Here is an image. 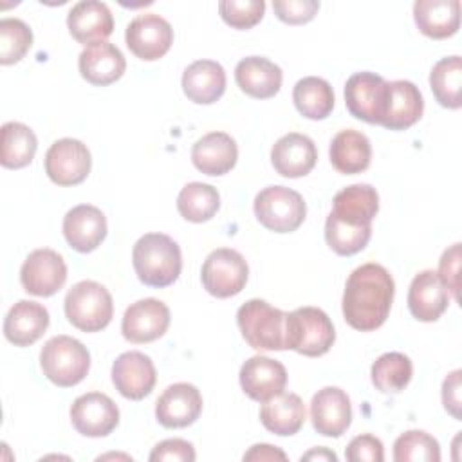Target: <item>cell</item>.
Listing matches in <instances>:
<instances>
[{"instance_id": "obj_39", "label": "cell", "mask_w": 462, "mask_h": 462, "mask_svg": "<svg viewBox=\"0 0 462 462\" xmlns=\"http://www.w3.org/2000/svg\"><path fill=\"white\" fill-rule=\"evenodd\" d=\"M395 462H439V442L422 430H410L399 435L393 442Z\"/></svg>"}, {"instance_id": "obj_23", "label": "cell", "mask_w": 462, "mask_h": 462, "mask_svg": "<svg viewBox=\"0 0 462 462\" xmlns=\"http://www.w3.org/2000/svg\"><path fill=\"white\" fill-rule=\"evenodd\" d=\"M449 305V294L439 274L431 269L420 271L410 283L408 309L419 321H437Z\"/></svg>"}, {"instance_id": "obj_18", "label": "cell", "mask_w": 462, "mask_h": 462, "mask_svg": "<svg viewBox=\"0 0 462 462\" xmlns=\"http://www.w3.org/2000/svg\"><path fill=\"white\" fill-rule=\"evenodd\" d=\"M202 411V395L189 383L170 384L155 402V417L164 428L191 426Z\"/></svg>"}, {"instance_id": "obj_31", "label": "cell", "mask_w": 462, "mask_h": 462, "mask_svg": "<svg viewBox=\"0 0 462 462\" xmlns=\"http://www.w3.org/2000/svg\"><path fill=\"white\" fill-rule=\"evenodd\" d=\"M260 420L271 433L291 437L298 433L305 422V404L300 395L282 392L280 395L262 402Z\"/></svg>"}, {"instance_id": "obj_11", "label": "cell", "mask_w": 462, "mask_h": 462, "mask_svg": "<svg viewBox=\"0 0 462 462\" xmlns=\"http://www.w3.org/2000/svg\"><path fill=\"white\" fill-rule=\"evenodd\" d=\"M128 49L144 61L162 58L173 43V29L168 20L155 13L135 16L125 32Z\"/></svg>"}, {"instance_id": "obj_22", "label": "cell", "mask_w": 462, "mask_h": 462, "mask_svg": "<svg viewBox=\"0 0 462 462\" xmlns=\"http://www.w3.org/2000/svg\"><path fill=\"white\" fill-rule=\"evenodd\" d=\"M67 27L72 38L87 47L105 42L114 31V16L106 4L85 0L72 5L67 14Z\"/></svg>"}, {"instance_id": "obj_38", "label": "cell", "mask_w": 462, "mask_h": 462, "mask_svg": "<svg viewBox=\"0 0 462 462\" xmlns=\"http://www.w3.org/2000/svg\"><path fill=\"white\" fill-rule=\"evenodd\" d=\"M372 236V226H348L328 213L325 222V240L339 256H352L363 251Z\"/></svg>"}, {"instance_id": "obj_7", "label": "cell", "mask_w": 462, "mask_h": 462, "mask_svg": "<svg viewBox=\"0 0 462 462\" xmlns=\"http://www.w3.org/2000/svg\"><path fill=\"white\" fill-rule=\"evenodd\" d=\"M258 222L274 233L296 231L307 215L303 197L285 186H267L256 197L253 204Z\"/></svg>"}, {"instance_id": "obj_21", "label": "cell", "mask_w": 462, "mask_h": 462, "mask_svg": "<svg viewBox=\"0 0 462 462\" xmlns=\"http://www.w3.org/2000/svg\"><path fill=\"white\" fill-rule=\"evenodd\" d=\"M424 112L420 90L408 79L388 81L386 103L381 126L388 130H406L413 126Z\"/></svg>"}, {"instance_id": "obj_47", "label": "cell", "mask_w": 462, "mask_h": 462, "mask_svg": "<svg viewBox=\"0 0 462 462\" xmlns=\"http://www.w3.org/2000/svg\"><path fill=\"white\" fill-rule=\"evenodd\" d=\"M244 460H287V455L276 448V446H271V444H254L249 448V451L244 455Z\"/></svg>"}, {"instance_id": "obj_36", "label": "cell", "mask_w": 462, "mask_h": 462, "mask_svg": "<svg viewBox=\"0 0 462 462\" xmlns=\"http://www.w3.org/2000/svg\"><path fill=\"white\" fill-rule=\"evenodd\" d=\"M413 375V365L401 352H386L379 356L370 370L372 384L383 393L402 392Z\"/></svg>"}, {"instance_id": "obj_26", "label": "cell", "mask_w": 462, "mask_h": 462, "mask_svg": "<svg viewBox=\"0 0 462 462\" xmlns=\"http://www.w3.org/2000/svg\"><path fill=\"white\" fill-rule=\"evenodd\" d=\"M49 327V312L42 303L20 300L4 319V336L16 346H29L38 341Z\"/></svg>"}, {"instance_id": "obj_30", "label": "cell", "mask_w": 462, "mask_h": 462, "mask_svg": "<svg viewBox=\"0 0 462 462\" xmlns=\"http://www.w3.org/2000/svg\"><path fill=\"white\" fill-rule=\"evenodd\" d=\"M413 20L424 36L433 40L449 38L460 27V2L417 0L413 4Z\"/></svg>"}, {"instance_id": "obj_12", "label": "cell", "mask_w": 462, "mask_h": 462, "mask_svg": "<svg viewBox=\"0 0 462 462\" xmlns=\"http://www.w3.org/2000/svg\"><path fill=\"white\" fill-rule=\"evenodd\" d=\"M20 282L29 294L52 296L67 282V265L52 249H34L29 253L20 269Z\"/></svg>"}, {"instance_id": "obj_37", "label": "cell", "mask_w": 462, "mask_h": 462, "mask_svg": "<svg viewBox=\"0 0 462 462\" xmlns=\"http://www.w3.org/2000/svg\"><path fill=\"white\" fill-rule=\"evenodd\" d=\"M430 87L435 99L446 108H460L462 88V60L460 56H448L439 60L430 72Z\"/></svg>"}, {"instance_id": "obj_17", "label": "cell", "mask_w": 462, "mask_h": 462, "mask_svg": "<svg viewBox=\"0 0 462 462\" xmlns=\"http://www.w3.org/2000/svg\"><path fill=\"white\" fill-rule=\"evenodd\" d=\"M314 430L323 437H341L352 422V404L345 390L325 386L310 401Z\"/></svg>"}, {"instance_id": "obj_3", "label": "cell", "mask_w": 462, "mask_h": 462, "mask_svg": "<svg viewBox=\"0 0 462 462\" xmlns=\"http://www.w3.org/2000/svg\"><path fill=\"white\" fill-rule=\"evenodd\" d=\"M242 337L254 350L287 348V312L269 305L265 300H249L236 312Z\"/></svg>"}, {"instance_id": "obj_43", "label": "cell", "mask_w": 462, "mask_h": 462, "mask_svg": "<svg viewBox=\"0 0 462 462\" xmlns=\"http://www.w3.org/2000/svg\"><path fill=\"white\" fill-rule=\"evenodd\" d=\"M345 458L348 462H383L384 460L383 442L370 433L357 435L348 442L345 449Z\"/></svg>"}, {"instance_id": "obj_2", "label": "cell", "mask_w": 462, "mask_h": 462, "mask_svg": "<svg viewBox=\"0 0 462 462\" xmlns=\"http://www.w3.org/2000/svg\"><path fill=\"white\" fill-rule=\"evenodd\" d=\"M132 263L137 278L148 287H168L182 271L179 244L162 233L143 235L132 251Z\"/></svg>"}, {"instance_id": "obj_6", "label": "cell", "mask_w": 462, "mask_h": 462, "mask_svg": "<svg viewBox=\"0 0 462 462\" xmlns=\"http://www.w3.org/2000/svg\"><path fill=\"white\" fill-rule=\"evenodd\" d=\"M336 341V330L318 307H300L287 312V348L307 357H318L330 350Z\"/></svg>"}, {"instance_id": "obj_4", "label": "cell", "mask_w": 462, "mask_h": 462, "mask_svg": "<svg viewBox=\"0 0 462 462\" xmlns=\"http://www.w3.org/2000/svg\"><path fill=\"white\" fill-rule=\"evenodd\" d=\"M43 375L56 386L69 388L81 383L90 370V354L81 341L70 336L51 337L40 352Z\"/></svg>"}, {"instance_id": "obj_44", "label": "cell", "mask_w": 462, "mask_h": 462, "mask_svg": "<svg viewBox=\"0 0 462 462\" xmlns=\"http://www.w3.org/2000/svg\"><path fill=\"white\" fill-rule=\"evenodd\" d=\"M458 273H460V244H453L449 249H446L439 262V278L444 283V287L453 294L455 301H458Z\"/></svg>"}, {"instance_id": "obj_25", "label": "cell", "mask_w": 462, "mask_h": 462, "mask_svg": "<svg viewBox=\"0 0 462 462\" xmlns=\"http://www.w3.org/2000/svg\"><path fill=\"white\" fill-rule=\"evenodd\" d=\"M78 67L83 79L97 87H106L125 74L126 61L114 43L99 42L81 51Z\"/></svg>"}, {"instance_id": "obj_20", "label": "cell", "mask_w": 462, "mask_h": 462, "mask_svg": "<svg viewBox=\"0 0 462 462\" xmlns=\"http://www.w3.org/2000/svg\"><path fill=\"white\" fill-rule=\"evenodd\" d=\"M318 161V150L309 135L291 132L282 135L271 150V162L282 177L298 179L312 171Z\"/></svg>"}, {"instance_id": "obj_14", "label": "cell", "mask_w": 462, "mask_h": 462, "mask_svg": "<svg viewBox=\"0 0 462 462\" xmlns=\"http://www.w3.org/2000/svg\"><path fill=\"white\" fill-rule=\"evenodd\" d=\"M170 327V309L155 298L132 303L123 316L121 332L130 343H152L164 336Z\"/></svg>"}, {"instance_id": "obj_8", "label": "cell", "mask_w": 462, "mask_h": 462, "mask_svg": "<svg viewBox=\"0 0 462 462\" xmlns=\"http://www.w3.org/2000/svg\"><path fill=\"white\" fill-rule=\"evenodd\" d=\"M249 267L245 258L229 247L211 251L200 271L204 289L215 298H231L242 292L247 283Z\"/></svg>"}, {"instance_id": "obj_19", "label": "cell", "mask_w": 462, "mask_h": 462, "mask_svg": "<svg viewBox=\"0 0 462 462\" xmlns=\"http://www.w3.org/2000/svg\"><path fill=\"white\" fill-rule=\"evenodd\" d=\"M63 235L67 244L78 253H90L101 245L106 236V218L92 204H79L63 217Z\"/></svg>"}, {"instance_id": "obj_46", "label": "cell", "mask_w": 462, "mask_h": 462, "mask_svg": "<svg viewBox=\"0 0 462 462\" xmlns=\"http://www.w3.org/2000/svg\"><path fill=\"white\" fill-rule=\"evenodd\" d=\"M460 375L462 370H453L442 383V404L449 415H453L457 420L462 419L460 413Z\"/></svg>"}, {"instance_id": "obj_35", "label": "cell", "mask_w": 462, "mask_h": 462, "mask_svg": "<svg viewBox=\"0 0 462 462\" xmlns=\"http://www.w3.org/2000/svg\"><path fill=\"white\" fill-rule=\"evenodd\" d=\"M220 208V195L217 188L204 182L186 184L177 197V209L188 222H208Z\"/></svg>"}, {"instance_id": "obj_16", "label": "cell", "mask_w": 462, "mask_h": 462, "mask_svg": "<svg viewBox=\"0 0 462 462\" xmlns=\"http://www.w3.org/2000/svg\"><path fill=\"white\" fill-rule=\"evenodd\" d=\"M238 379L244 393L249 399L256 402H265L285 390L287 370L276 359L265 356H253L242 365Z\"/></svg>"}, {"instance_id": "obj_27", "label": "cell", "mask_w": 462, "mask_h": 462, "mask_svg": "<svg viewBox=\"0 0 462 462\" xmlns=\"http://www.w3.org/2000/svg\"><path fill=\"white\" fill-rule=\"evenodd\" d=\"M282 69L263 56H247L236 63L235 81L240 90L254 99H267L282 87Z\"/></svg>"}, {"instance_id": "obj_32", "label": "cell", "mask_w": 462, "mask_h": 462, "mask_svg": "<svg viewBox=\"0 0 462 462\" xmlns=\"http://www.w3.org/2000/svg\"><path fill=\"white\" fill-rule=\"evenodd\" d=\"M328 157L332 166L343 175H356L370 166L372 146L370 139L357 130H341L334 135Z\"/></svg>"}, {"instance_id": "obj_13", "label": "cell", "mask_w": 462, "mask_h": 462, "mask_svg": "<svg viewBox=\"0 0 462 462\" xmlns=\"http://www.w3.org/2000/svg\"><path fill=\"white\" fill-rule=\"evenodd\" d=\"M70 422L83 437H106L119 424V408L108 395L88 392L72 402Z\"/></svg>"}, {"instance_id": "obj_10", "label": "cell", "mask_w": 462, "mask_h": 462, "mask_svg": "<svg viewBox=\"0 0 462 462\" xmlns=\"http://www.w3.org/2000/svg\"><path fill=\"white\" fill-rule=\"evenodd\" d=\"M384 78L375 72H356L345 83V105L348 112L365 123L381 125L386 103Z\"/></svg>"}, {"instance_id": "obj_45", "label": "cell", "mask_w": 462, "mask_h": 462, "mask_svg": "<svg viewBox=\"0 0 462 462\" xmlns=\"http://www.w3.org/2000/svg\"><path fill=\"white\" fill-rule=\"evenodd\" d=\"M152 462H162V460H173V462H193L195 460V449L188 440L182 439H166L159 442L150 457Z\"/></svg>"}, {"instance_id": "obj_42", "label": "cell", "mask_w": 462, "mask_h": 462, "mask_svg": "<svg viewBox=\"0 0 462 462\" xmlns=\"http://www.w3.org/2000/svg\"><path fill=\"white\" fill-rule=\"evenodd\" d=\"M273 9L276 16L289 25H301L310 22L319 11L316 0H274Z\"/></svg>"}, {"instance_id": "obj_41", "label": "cell", "mask_w": 462, "mask_h": 462, "mask_svg": "<svg viewBox=\"0 0 462 462\" xmlns=\"http://www.w3.org/2000/svg\"><path fill=\"white\" fill-rule=\"evenodd\" d=\"M218 11L222 20L235 29H251L254 27L263 13V0H222L218 2Z\"/></svg>"}, {"instance_id": "obj_5", "label": "cell", "mask_w": 462, "mask_h": 462, "mask_svg": "<svg viewBox=\"0 0 462 462\" xmlns=\"http://www.w3.org/2000/svg\"><path fill=\"white\" fill-rule=\"evenodd\" d=\"M65 316L83 332H99L112 321V296L106 287L97 282H78L65 296Z\"/></svg>"}, {"instance_id": "obj_40", "label": "cell", "mask_w": 462, "mask_h": 462, "mask_svg": "<svg viewBox=\"0 0 462 462\" xmlns=\"http://www.w3.org/2000/svg\"><path fill=\"white\" fill-rule=\"evenodd\" d=\"M32 45V31L20 18L0 20V63H18Z\"/></svg>"}, {"instance_id": "obj_15", "label": "cell", "mask_w": 462, "mask_h": 462, "mask_svg": "<svg viewBox=\"0 0 462 462\" xmlns=\"http://www.w3.org/2000/svg\"><path fill=\"white\" fill-rule=\"evenodd\" d=\"M155 381L153 361L143 352H123L112 365V383L116 390L130 401L144 399L153 390Z\"/></svg>"}, {"instance_id": "obj_28", "label": "cell", "mask_w": 462, "mask_h": 462, "mask_svg": "<svg viewBox=\"0 0 462 462\" xmlns=\"http://www.w3.org/2000/svg\"><path fill=\"white\" fill-rule=\"evenodd\" d=\"M182 90L197 105L218 101L226 90V72L218 61L197 60L182 72Z\"/></svg>"}, {"instance_id": "obj_29", "label": "cell", "mask_w": 462, "mask_h": 462, "mask_svg": "<svg viewBox=\"0 0 462 462\" xmlns=\"http://www.w3.org/2000/svg\"><path fill=\"white\" fill-rule=\"evenodd\" d=\"M379 211V195L370 184H352L334 195L330 215L348 226H372Z\"/></svg>"}, {"instance_id": "obj_33", "label": "cell", "mask_w": 462, "mask_h": 462, "mask_svg": "<svg viewBox=\"0 0 462 462\" xmlns=\"http://www.w3.org/2000/svg\"><path fill=\"white\" fill-rule=\"evenodd\" d=\"M296 110L307 119H325L334 108V90L330 83L318 76L301 78L292 88Z\"/></svg>"}, {"instance_id": "obj_1", "label": "cell", "mask_w": 462, "mask_h": 462, "mask_svg": "<svg viewBox=\"0 0 462 462\" xmlns=\"http://www.w3.org/2000/svg\"><path fill=\"white\" fill-rule=\"evenodd\" d=\"M395 283L392 274L379 263H363L354 269L345 283V321L361 332L379 328L392 309Z\"/></svg>"}, {"instance_id": "obj_34", "label": "cell", "mask_w": 462, "mask_h": 462, "mask_svg": "<svg viewBox=\"0 0 462 462\" xmlns=\"http://www.w3.org/2000/svg\"><path fill=\"white\" fill-rule=\"evenodd\" d=\"M2 153L0 162L4 168L20 170L32 162L38 150V139L34 132L18 121L2 125Z\"/></svg>"}, {"instance_id": "obj_48", "label": "cell", "mask_w": 462, "mask_h": 462, "mask_svg": "<svg viewBox=\"0 0 462 462\" xmlns=\"http://www.w3.org/2000/svg\"><path fill=\"white\" fill-rule=\"evenodd\" d=\"M301 460H332V462H336L337 457L334 451H330L327 448H314L309 453L301 455Z\"/></svg>"}, {"instance_id": "obj_24", "label": "cell", "mask_w": 462, "mask_h": 462, "mask_svg": "<svg viewBox=\"0 0 462 462\" xmlns=\"http://www.w3.org/2000/svg\"><path fill=\"white\" fill-rule=\"evenodd\" d=\"M238 159V146L226 132H209L191 148L193 166L211 177L231 171Z\"/></svg>"}, {"instance_id": "obj_9", "label": "cell", "mask_w": 462, "mask_h": 462, "mask_svg": "<svg viewBox=\"0 0 462 462\" xmlns=\"http://www.w3.org/2000/svg\"><path fill=\"white\" fill-rule=\"evenodd\" d=\"M90 166L92 157L87 144L72 137L54 141L45 153V173L58 186L81 184L88 177Z\"/></svg>"}]
</instances>
